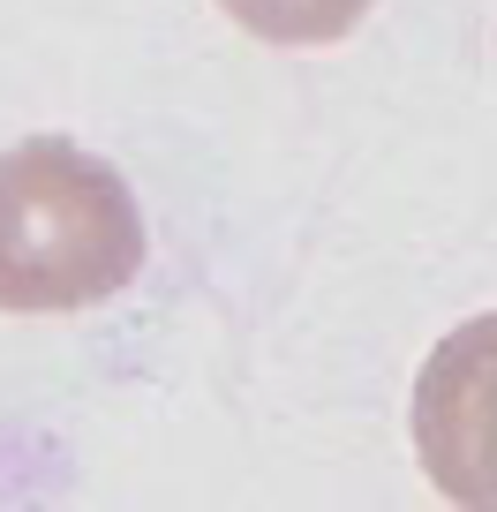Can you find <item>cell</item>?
Listing matches in <instances>:
<instances>
[{"mask_svg":"<svg viewBox=\"0 0 497 512\" xmlns=\"http://www.w3.org/2000/svg\"><path fill=\"white\" fill-rule=\"evenodd\" d=\"M151 256L144 204L98 151L23 136L0 151V309L76 317L129 294Z\"/></svg>","mask_w":497,"mask_h":512,"instance_id":"cell-1","label":"cell"},{"mask_svg":"<svg viewBox=\"0 0 497 512\" xmlns=\"http://www.w3.org/2000/svg\"><path fill=\"white\" fill-rule=\"evenodd\" d=\"M415 460L460 512H497V309L467 317L422 354Z\"/></svg>","mask_w":497,"mask_h":512,"instance_id":"cell-2","label":"cell"},{"mask_svg":"<svg viewBox=\"0 0 497 512\" xmlns=\"http://www.w3.org/2000/svg\"><path fill=\"white\" fill-rule=\"evenodd\" d=\"M219 8L264 46H339L377 0H219Z\"/></svg>","mask_w":497,"mask_h":512,"instance_id":"cell-3","label":"cell"}]
</instances>
